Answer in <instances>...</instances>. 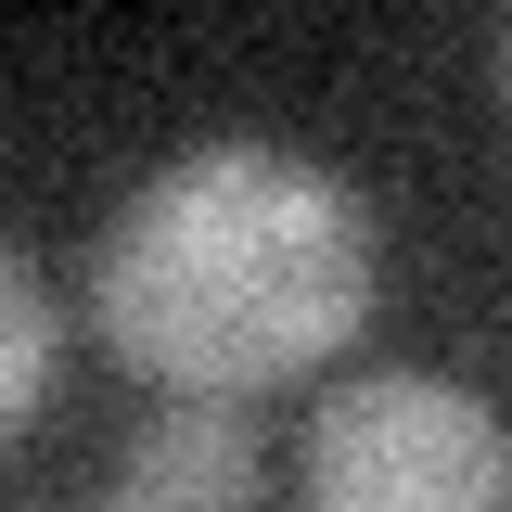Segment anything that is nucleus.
I'll list each match as a JSON object with an SVG mask.
<instances>
[{
  "instance_id": "nucleus-5",
  "label": "nucleus",
  "mask_w": 512,
  "mask_h": 512,
  "mask_svg": "<svg viewBox=\"0 0 512 512\" xmlns=\"http://www.w3.org/2000/svg\"><path fill=\"white\" fill-rule=\"evenodd\" d=\"M500 90H512V39H500Z\"/></svg>"
},
{
  "instance_id": "nucleus-2",
  "label": "nucleus",
  "mask_w": 512,
  "mask_h": 512,
  "mask_svg": "<svg viewBox=\"0 0 512 512\" xmlns=\"http://www.w3.org/2000/svg\"><path fill=\"white\" fill-rule=\"evenodd\" d=\"M308 512H512V436L448 372H359L308 423Z\"/></svg>"
},
{
  "instance_id": "nucleus-3",
  "label": "nucleus",
  "mask_w": 512,
  "mask_h": 512,
  "mask_svg": "<svg viewBox=\"0 0 512 512\" xmlns=\"http://www.w3.org/2000/svg\"><path fill=\"white\" fill-rule=\"evenodd\" d=\"M244 500H256V436H244L231 397L167 410V423L116 461V487H103V512H244Z\"/></svg>"
},
{
  "instance_id": "nucleus-4",
  "label": "nucleus",
  "mask_w": 512,
  "mask_h": 512,
  "mask_svg": "<svg viewBox=\"0 0 512 512\" xmlns=\"http://www.w3.org/2000/svg\"><path fill=\"white\" fill-rule=\"evenodd\" d=\"M52 397V295H39V269L0 244V436L26 423Z\"/></svg>"
},
{
  "instance_id": "nucleus-1",
  "label": "nucleus",
  "mask_w": 512,
  "mask_h": 512,
  "mask_svg": "<svg viewBox=\"0 0 512 512\" xmlns=\"http://www.w3.org/2000/svg\"><path fill=\"white\" fill-rule=\"evenodd\" d=\"M90 308L141 384H180V397L295 384L372 320V205L320 154L192 141L116 205L90 256Z\"/></svg>"
}]
</instances>
